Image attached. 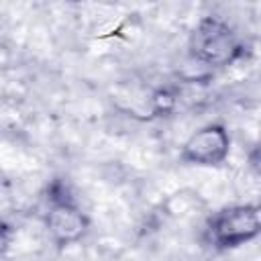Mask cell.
Instances as JSON below:
<instances>
[{
  "label": "cell",
  "mask_w": 261,
  "mask_h": 261,
  "mask_svg": "<svg viewBox=\"0 0 261 261\" xmlns=\"http://www.w3.org/2000/svg\"><path fill=\"white\" fill-rule=\"evenodd\" d=\"M190 55L204 65L222 67L241 55V41L232 27L218 16H204L190 33Z\"/></svg>",
  "instance_id": "cell-1"
},
{
  "label": "cell",
  "mask_w": 261,
  "mask_h": 261,
  "mask_svg": "<svg viewBox=\"0 0 261 261\" xmlns=\"http://www.w3.org/2000/svg\"><path fill=\"white\" fill-rule=\"evenodd\" d=\"M10 237H12L10 226H8L6 222L0 220V253L6 251V247H8V243H10Z\"/></svg>",
  "instance_id": "cell-6"
},
{
  "label": "cell",
  "mask_w": 261,
  "mask_h": 261,
  "mask_svg": "<svg viewBox=\"0 0 261 261\" xmlns=\"http://www.w3.org/2000/svg\"><path fill=\"white\" fill-rule=\"evenodd\" d=\"M230 151V135L224 128V124L210 122L196 133L188 137V141L181 145L179 159L190 165H202L212 167L220 165Z\"/></svg>",
  "instance_id": "cell-4"
},
{
  "label": "cell",
  "mask_w": 261,
  "mask_h": 261,
  "mask_svg": "<svg viewBox=\"0 0 261 261\" xmlns=\"http://www.w3.org/2000/svg\"><path fill=\"white\" fill-rule=\"evenodd\" d=\"M47 214H45V228L49 239L57 247H69L88 232L90 218L82 208L75 204L67 184L61 179L51 181L47 188Z\"/></svg>",
  "instance_id": "cell-2"
},
{
  "label": "cell",
  "mask_w": 261,
  "mask_h": 261,
  "mask_svg": "<svg viewBox=\"0 0 261 261\" xmlns=\"http://www.w3.org/2000/svg\"><path fill=\"white\" fill-rule=\"evenodd\" d=\"M175 102H177V96L169 88H161L153 94V110L157 114H169L175 108Z\"/></svg>",
  "instance_id": "cell-5"
},
{
  "label": "cell",
  "mask_w": 261,
  "mask_h": 261,
  "mask_svg": "<svg viewBox=\"0 0 261 261\" xmlns=\"http://www.w3.org/2000/svg\"><path fill=\"white\" fill-rule=\"evenodd\" d=\"M261 230L259 206L257 204H234L226 206L210 220L208 237L216 249H237L253 241Z\"/></svg>",
  "instance_id": "cell-3"
}]
</instances>
